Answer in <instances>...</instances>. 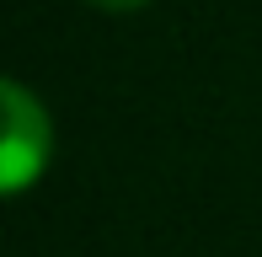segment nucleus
<instances>
[{"label":"nucleus","mask_w":262,"mask_h":257,"mask_svg":"<svg viewBox=\"0 0 262 257\" xmlns=\"http://www.w3.org/2000/svg\"><path fill=\"white\" fill-rule=\"evenodd\" d=\"M0 108H6V139H0V193L21 198L38 188L54 161V113L27 80H0Z\"/></svg>","instance_id":"obj_1"},{"label":"nucleus","mask_w":262,"mask_h":257,"mask_svg":"<svg viewBox=\"0 0 262 257\" xmlns=\"http://www.w3.org/2000/svg\"><path fill=\"white\" fill-rule=\"evenodd\" d=\"M91 11H107V16H128V11H145V6H156V0H86Z\"/></svg>","instance_id":"obj_2"}]
</instances>
